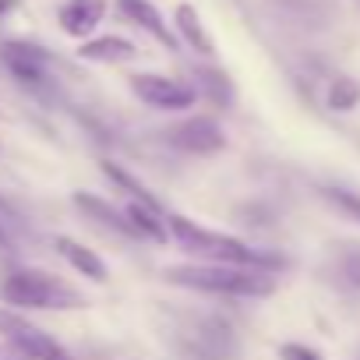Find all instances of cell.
Returning a JSON list of instances; mask_svg holds the SVG:
<instances>
[{"instance_id": "1", "label": "cell", "mask_w": 360, "mask_h": 360, "mask_svg": "<svg viewBox=\"0 0 360 360\" xmlns=\"http://www.w3.org/2000/svg\"><path fill=\"white\" fill-rule=\"evenodd\" d=\"M169 223V237L191 251V255H205L212 258L216 265H244V269H262V272H279L286 262L279 255H269V251H258V248H248L244 240L237 237H226V233H216V230H205V226H195L191 219L184 216H166Z\"/></svg>"}, {"instance_id": "2", "label": "cell", "mask_w": 360, "mask_h": 360, "mask_svg": "<svg viewBox=\"0 0 360 360\" xmlns=\"http://www.w3.org/2000/svg\"><path fill=\"white\" fill-rule=\"evenodd\" d=\"M166 283L202 290V293H223V297H269L276 290L272 272L244 269V265H173L166 269Z\"/></svg>"}, {"instance_id": "3", "label": "cell", "mask_w": 360, "mask_h": 360, "mask_svg": "<svg viewBox=\"0 0 360 360\" xmlns=\"http://www.w3.org/2000/svg\"><path fill=\"white\" fill-rule=\"evenodd\" d=\"M0 300L15 311H78L89 300L43 269H15L0 283Z\"/></svg>"}, {"instance_id": "4", "label": "cell", "mask_w": 360, "mask_h": 360, "mask_svg": "<svg viewBox=\"0 0 360 360\" xmlns=\"http://www.w3.org/2000/svg\"><path fill=\"white\" fill-rule=\"evenodd\" d=\"M0 335H4V342H11L25 360H75L50 332H43L39 325L22 318L15 307H0Z\"/></svg>"}, {"instance_id": "5", "label": "cell", "mask_w": 360, "mask_h": 360, "mask_svg": "<svg viewBox=\"0 0 360 360\" xmlns=\"http://www.w3.org/2000/svg\"><path fill=\"white\" fill-rule=\"evenodd\" d=\"M131 89L141 103H148L155 110H188L198 99V92L191 85L166 78V75H131Z\"/></svg>"}, {"instance_id": "6", "label": "cell", "mask_w": 360, "mask_h": 360, "mask_svg": "<svg viewBox=\"0 0 360 360\" xmlns=\"http://www.w3.org/2000/svg\"><path fill=\"white\" fill-rule=\"evenodd\" d=\"M166 138L169 145H176L180 152H191V155H212L226 145V134L212 117H188V120L173 124Z\"/></svg>"}, {"instance_id": "7", "label": "cell", "mask_w": 360, "mask_h": 360, "mask_svg": "<svg viewBox=\"0 0 360 360\" xmlns=\"http://www.w3.org/2000/svg\"><path fill=\"white\" fill-rule=\"evenodd\" d=\"M0 60L22 85H43L50 78V53L36 43H22V39L4 43L0 46Z\"/></svg>"}, {"instance_id": "8", "label": "cell", "mask_w": 360, "mask_h": 360, "mask_svg": "<svg viewBox=\"0 0 360 360\" xmlns=\"http://www.w3.org/2000/svg\"><path fill=\"white\" fill-rule=\"evenodd\" d=\"M117 8H120V15L127 22H134L155 43H162L166 50H176V36L166 29V22H162V15H159V8L152 4V0H117Z\"/></svg>"}, {"instance_id": "9", "label": "cell", "mask_w": 360, "mask_h": 360, "mask_svg": "<svg viewBox=\"0 0 360 360\" xmlns=\"http://www.w3.org/2000/svg\"><path fill=\"white\" fill-rule=\"evenodd\" d=\"M103 15H106V0H68L60 8V29L75 39H85L96 32Z\"/></svg>"}, {"instance_id": "10", "label": "cell", "mask_w": 360, "mask_h": 360, "mask_svg": "<svg viewBox=\"0 0 360 360\" xmlns=\"http://www.w3.org/2000/svg\"><path fill=\"white\" fill-rule=\"evenodd\" d=\"M75 205H78L89 219H96L99 226H106V230H113V233H120V237H141V233L134 230V223L127 219V212L113 209L110 202H103V198H96V195L78 191V195H75Z\"/></svg>"}, {"instance_id": "11", "label": "cell", "mask_w": 360, "mask_h": 360, "mask_svg": "<svg viewBox=\"0 0 360 360\" xmlns=\"http://www.w3.org/2000/svg\"><path fill=\"white\" fill-rule=\"evenodd\" d=\"M78 57L92 60V64H124V60L138 57V46L124 36H96L78 46Z\"/></svg>"}, {"instance_id": "12", "label": "cell", "mask_w": 360, "mask_h": 360, "mask_svg": "<svg viewBox=\"0 0 360 360\" xmlns=\"http://www.w3.org/2000/svg\"><path fill=\"white\" fill-rule=\"evenodd\" d=\"M57 251L64 255V262H68L75 272L89 276L92 283H106V265H103V258H99L96 251L82 248V244L71 240V237H57Z\"/></svg>"}, {"instance_id": "13", "label": "cell", "mask_w": 360, "mask_h": 360, "mask_svg": "<svg viewBox=\"0 0 360 360\" xmlns=\"http://www.w3.org/2000/svg\"><path fill=\"white\" fill-rule=\"evenodd\" d=\"M176 32L184 36V43L195 50V53H202V57H212L216 53V46H212V36L205 32V25H202V18H198V11L191 8V4H176Z\"/></svg>"}, {"instance_id": "14", "label": "cell", "mask_w": 360, "mask_h": 360, "mask_svg": "<svg viewBox=\"0 0 360 360\" xmlns=\"http://www.w3.org/2000/svg\"><path fill=\"white\" fill-rule=\"evenodd\" d=\"M124 212H127V219L134 223V230H138L141 237H148V240H155V244H166V240H169V223H166L162 209H152V205L131 202Z\"/></svg>"}, {"instance_id": "15", "label": "cell", "mask_w": 360, "mask_h": 360, "mask_svg": "<svg viewBox=\"0 0 360 360\" xmlns=\"http://www.w3.org/2000/svg\"><path fill=\"white\" fill-rule=\"evenodd\" d=\"M195 92L205 96L212 106H230L233 103V85L219 68H195Z\"/></svg>"}, {"instance_id": "16", "label": "cell", "mask_w": 360, "mask_h": 360, "mask_svg": "<svg viewBox=\"0 0 360 360\" xmlns=\"http://www.w3.org/2000/svg\"><path fill=\"white\" fill-rule=\"evenodd\" d=\"M103 173H106V176L113 180L117 188H124V191H127V195H131L134 202H141V205H152V209H162V205H159V202L152 198V191H148V188L141 184V180H134V176H131L127 169H120L117 162H103Z\"/></svg>"}, {"instance_id": "17", "label": "cell", "mask_w": 360, "mask_h": 360, "mask_svg": "<svg viewBox=\"0 0 360 360\" xmlns=\"http://www.w3.org/2000/svg\"><path fill=\"white\" fill-rule=\"evenodd\" d=\"M356 103H360V82L349 78V75H339V78L332 82V89H328V106L339 110V113H346V110H353Z\"/></svg>"}, {"instance_id": "18", "label": "cell", "mask_w": 360, "mask_h": 360, "mask_svg": "<svg viewBox=\"0 0 360 360\" xmlns=\"http://www.w3.org/2000/svg\"><path fill=\"white\" fill-rule=\"evenodd\" d=\"M321 198L346 219L360 223V195L356 191H346V188H321Z\"/></svg>"}, {"instance_id": "19", "label": "cell", "mask_w": 360, "mask_h": 360, "mask_svg": "<svg viewBox=\"0 0 360 360\" xmlns=\"http://www.w3.org/2000/svg\"><path fill=\"white\" fill-rule=\"evenodd\" d=\"M279 360H321V356H318V349H311L304 342H286V346H279Z\"/></svg>"}, {"instance_id": "20", "label": "cell", "mask_w": 360, "mask_h": 360, "mask_svg": "<svg viewBox=\"0 0 360 360\" xmlns=\"http://www.w3.org/2000/svg\"><path fill=\"white\" fill-rule=\"evenodd\" d=\"M342 276H346V283L360 286V251H349L342 258Z\"/></svg>"}, {"instance_id": "21", "label": "cell", "mask_w": 360, "mask_h": 360, "mask_svg": "<svg viewBox=\"0 0 360 360\" xmlns=\"http://www.w3.org/2000/svg\"><path fill=\"white\" fill-rule=\"evenodd\" d=\"M0 360H25V356H22L11 342H0Z\"/></svg>"}, {"instance_id": "22", "label": "cell", "mask_w": 360, "mask_h": 360, "mask_svg": "<svg viewBox=\"0 0 360 360\" xmlns=\"http://www.w3.org/2000/svg\"><path fill=\"white\" fill-rule=\"evenodd\" d=\"M11 8H18V0H0V15L11 11Z\"/></svg>"}]
</instances>
